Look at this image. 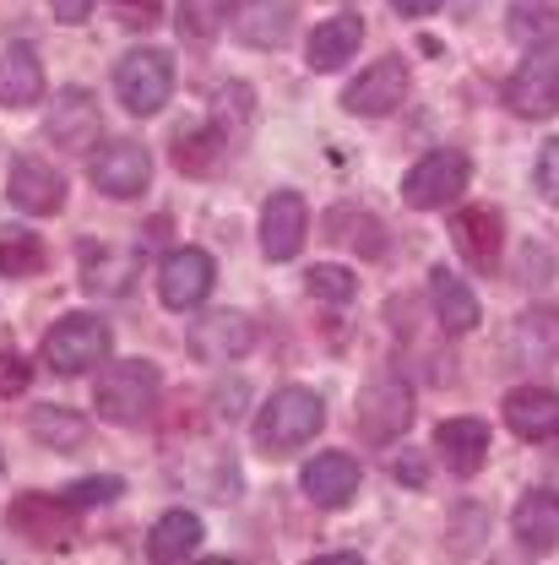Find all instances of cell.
I'll use <instances>...</instances> for the list:
<instances>
[{"label":"cell","mask_w":559,"mask_h":565,"mask_svg":"<svg viewBox=\"0 0 559 565\" xmlns=\"http://www.w3.org/2000/svg\"><path fill=\"white\" fill-rule=\"evenodd\" d=\"M321 424H326V403L310 386H282V392H272V403L256 414V446L272 451V457L299 451V446H310L321 435Z\"/></svg>","instance_id":"1"},{"label":"cell","mask_w":559,"mask_h":565,"mask_svg":"<svg viewBox=\"0 0 559 565\" xmlns=\"http://www.w3.org/2000/svg\"><path fill=\"white\" fill-rule=\"evenodd\" d=\"M158 392H163V375L158 364L147 359H126V364H109L98 375V392H93V408L109 424H141L158 408Z\"/></svg>","instance_id":"2"},{"label":"cell","mask_w":559,"mask_h":565,"mask_svg":"<svg viewBox=\"0 0 559 565\" xmlns=\"http://www.w3.org/2000/svg\"><path fill=\"white\" fill-rule=\"evenodd\" d=\"M505 109L522 120L559 115V44H538L505 82Z\"/></svg>","instance_id":"3"},{"label":"cell","mask_w":559,"mask_h":565,"mask_svg":"<svg viewBox=\"0 0 559 565\" xmlns=\"http://www.w3.org/2000/svg\"><path fill=\"white\" fill-rule=\"evenodd\" d=\"M109 349H115V338H109V327L98 316H66L44 338V364L55 375H87V370H98L109 359Z\"/></svg>","instance_id":"4"},{"label":"cell","mask_w":559,"mask_h":565,"mask_svg":"<svg viewBox=\"0 0 559 565\" xmlns=\"http://www.w3.org/2000/svg\"><path fill=\"white\" fill-rule=\"evenodd\" d=\"M467 174H473L467 152H451V147L423 152L419 163L402 174V196H408V207L434 212V207H445V202H456V196L467 191Z\"/></svg>","instance_id":"5"},{"label":"cell","mask_w":559,"mask_h":565,"mask_svg":"<svg viewBox=\"0 0 559 565\" xmlns=\"http://www.w3.org/2000/svg\"><path fill=\"white\" fill-rule=\"evenodd\" d=\"M115 93L131 115H158L174 93V66L163 50H131L120 66H115Z\"/></svg>","instance_id":"6"},{"label":"cell","mask_w":559,"mask_h":565,"mask_svg":"<svg viewBox=\"0 0 559 565\" xmlns=\"http://www.w3.org/2000/svg\"><path fill=\"white\" fill-rule=\"evenodd\" d=\"M6 522H11V533L28 539L33 550H71V539H76V505H71L66 494H61V500H55V494H22V500L6 511Z\"/></svg>","instance_id":"7"},{"label":"cell","mask_w":559,"mask_h":565,"mask_svg":"<svg viewBox=\"0 0 559 565\" xmlns=\"http://www.w3.org/2000/svg\"><path fill=\"white\" fill-rule=\"evenodd\" d=\"M413 424V392L402 375H375L364 392H358V429L364 440H391Z\"/></svg>","instance_id":"8"},{"label":"cell","mask_w":559,"mask_h":565,"mask_svg":"<svg viewBox=\"0 0 559 565\" xmlns=\"http://www.w3.org/2000/svg\"><path fill=\"white\" fill-rule=\"evenodd\" d=\"M212 282H217L212 256L185 245V250H169V256H163V267H158V299H163L169 310H196L212 294Z\"/></svg>","instance_id":"9"},{"label":"cell","mask_w":559,"mask_h":565,"mask_svg":"<svg viewBox=\"0 0 559 565\" xmlns=\"http://www.w3.org/2000/svg\"><path fill=\"white\" fill-rule=\"evenodd\" d=\"M87 174H93V185H98L104 196L131 202V196L147 191V180H152V158L141 152L137 141H109V147H98V158L87 163Z\"/></svg>","instance_id":"10"},{"label":"cell","mask_w":559,"mask_h":565,"mask_svg":"<svg viewBox=\"0 0 559 565\" xmlns=\"http://www.w3.org/2000/svg\"><path fill=\"white\" fill-rule=\"evenodd\" d=\"M402 98H408V66L397 55H386V61H375L369 71H358V82L343 93L348 115H369V120L402 109Z\"/></svg>","instance_id":"11"},{"label":"cell","mask_w":559,"mask_h":565,"mask_svg":"<svg viewBox=\"0 0 559 565\" xmlns=\"http://www.w3.org/2000/svg\"><path fill=\"white\" fill-rule=\"evenodd\" d=\"M228 17L250 50H282L293 39V0H228Z\"/></svg>","instance_id":"12"},{"label":"cell","mask_w":559,"mask_h":565,"mask_svg":"<svg viewBox=\"0 0 559 565\" xmlns=\"http://www.w3.org/2000/svg\"><path fill=\"white\" fill-rule=\"evenodd\" d=\"M6 191H11V202L28 212V217H55V212L66 207V180L44 158H17Z\"/></svg>","instance_id":"13"},{"label":"cell","mask_w":559,"mask_h":565,"mask_svg":"<svg viewBox=\"0 0 559 565\" xmlns=\"http://www.w3.org/2000/svg\"><path fill=\"white\" fill-rule=\"evenodd\" d=\"M304 228H310V207L299 191H278L267 212H261V250L272 262H293L299 245H304Z\"/></svg>","instance_id":"14"},{"label":"cell","mask_w":559,"mask_h":565,"mask_svg":"<svg viewBox=\"0 0 559 565\" xmlns=\"http://www.w3.org/2000/svg\"><path fill=\"white\" fill-rule=\"evenodd\" d=\"M44 131H50L55 147H71V152L93 147V137H98V98H93L87 87H61V93H55V109H50V120H44Z\"/></svg>","instance_id":"15"},{"label":"cell","mask_w":559,"mask_h":565,"mask_svg":"<svg viewBox=\"0 0 559 565\" xmlns=\"http://www.w3.org/2000/svg\"><path fill=\"white\" fill-rule=\"evenodd\" d=\"M510 527H516V544L527 555L559 550V490H527L510 511Z\"/></svg>","instance_id":"16"},{"label":"cell","mask_w":559,"mask_h":565,"mask_svg":"<svg viewBox=\"0 0 559 565\" xmlns=\"http://www.w3.org/2000/svg\"><path fill=\"white\" fill-rule=\"evenodd\" d=\"M304 494L315 500V505H326V511H337V505H348L353 490H358V462H353L348 451H321V457H310L304 462Z\"/></svg>","instance_id":"17"},{"label":"cell","mask_w":559,"mask_h":565,"mask_svg":"<svg viewBox=\"0 0 559 565\" xmlns=\"http://www.w3.org/2000/svg\"><path fill=\"white\" fill-rule=\"evenodd\" d=\"M505 424L522 440H555L559 435V392L549 386H516L505 397Z\"/></svg>","instance_id":"18"},{"label":"cell","mask_w":559,"mask_h":565,"mask_svg":"<svg viewBox=\"0 0 559 565\" xmlns=\"http://www.w3.org/2000/svg\"><path fill=\"white\" fill-rule=\"evenodd\" d=\"M434 451L445 457L451 473H479L490 462V424L484 419H445L434 429Z\"/></svg>","instance_id":"19"},{"label":"cell","mask_w":559,"mask_h":565,"mask_svg":"<svg viewBox=\"0 0 559 565\" xmlns=\"http://www.w3.org/2000/svg\"><path fill=\"white\" fill-rule=\"evenodd\" d=\"M451 239L467 256V267H479V273L499 267V212L494 207H462L451 217Z\"/></svg>","instance_id":"20"},{"label":"cell","mask_w":559,"mask_h":565,"mask_svg":"<svg viewBox=\"0 0 559 565\" xmlns=\"http://www.w3.org/2000/svg\"><path fill=\"white\" fill-rule=\"evenodd\" d=\"M202 550V516L196 511H163L158 522H152V533H147V555L158 565H174V561H191Z\"/></svg>","instance_id":"21"},{"label":"cell","mask_w":559,"mask_h":565,"mask_svg":"<svg viewBox=\"0 0 559 565\" xmlns=\"http://www.w3.org/2000/svg\"><path fill=\"white\" fill-rule=\"evenodd\" d=\"M364 44V17H332V22H315V33H310V44H304V55H310V66L315 71H337L348 66V55Z\"/></svg>","instance_id":"22"},{"label":"cell","mask_w":559,"mask_h":565,"mask_svg":"<svg viewBox=\"0 0 559 565\" xmlns=\"http://www.w3.org/2000/svg\"><path fill=\"white\" fill-rule=\"evenodd\" d=\"M429 305H434V316H440L445 332H473V327H479V299H473V288L456 278V273H445V267L429 273Z\"/></svg>","instance_id":"23"},{"label":"cell","mask_w":559,"mask_h":565,"mask_svg":"<svg viewBox=\"0 0 559 565\" xmlns=\"http://www.w3.org/2000/svg\"><path fill=\"white\" fill-rule=\"evenodd\" d=\"M39 98H44V66H39V55H33L28 44H11V50L0 55V104L28 109V104H39Z\"/></svg>","instance_id":"24"},{"label":"cell","mask_w":559,"mask_h":565,"mask_svg":"<svg viewBox=\"0 0 559 565\" xmlns=\"http://www.w3.org/2000/svg\"><path fill=\"white\" fill-rule=\"evenodd\" d=\"M191 343H196V353L207 359V364H228V359H239V353L256 343V332H250V321L245 316H207L196 332H191Z\"/></svg>","instance_id":"25"},{"label":"cell","mask_w":559,"mask_h":565,"mask_svg":"<svg viewBox=\"0 0 559 565\" xmlns=\"http://www.w3.org/2000/svg\"><path fill=\"white\" fill-rule=\"evenodd\" d=\"M141 256L137 250H109V245H87L82 250V282L93 288V294H126L131 288V278H137Z\"/></svg>","instance_id":"26"},{"label":"cell","mask_w":559,"mask_h":565,"mask_svg":"<svg viewBox=\"0 0 559 565\" xmlns=\"http://www.w3.org/2000/svg\"><path fill=\"white\" fill-rule=\"evenodd\" d=\"M505 33H510L516 44H527V50L555 44V6H549V0H510Z\"/></svg>","instance_id":"27"},{"label":"cell","mask_w":559,"mask_h":565,"mask_svg":"<svg viewBox=\"0 0 559 565\" xmlns=\"http://www.w3.org/2000/svg\"><path fill=\"white\" fill-rule=\"evenodd\" d=\"M217 152H223V131H212V126L174 131V163H180L185 174H212V169H217Z\"/></svg>","instance_id":"28"},{"label":"cell","mask_w":559,"mask_h":565,"mask_svg":"<svg viewBox=\"0 0 559 565\" xmlns=\"http://www.w3.org/2000/svg\"><path fill=\"white\" fill-rule=\"evenodd\" d=\"M44 267V239L28 234V228H0V273L6 278H33Z\"/></svg>","instance_id":"29"},{"label":"cell","mask_w":559,"mask_h":565,"mask_svg":"<svg viewBox=\"0 0 559 565\" xmlns=\"http://www.w3.org/2000/svg\"><path fill=\"white\" fill-rule=\"evenodd\" d=\"M223 17H228V0H180L174 6V28L191 44H212L217 28H223Z\"/></svg>","instance_id":"30"},{"label":"cell","mask_w":559,"mask_h":565,"mask_svg":"<svg viewBox=\"0 0 559 565\" xmlns=\"http://www.w3.org/2000/svg\"><path fill=\"white\" fill-rule=\"evenodd\" d=\"M516 338H522V353L533 359H549L559 349V310H533L516 321Z\"/></svg>","instance_id":"31"},{"label":"cell","mask_w":559,"mask_h":565,"mask_svg":"<svg viewBox=\"0 0 559 565\" xmlns=\"http://www.w3.org/2000/svg\"><path fill=\"white\" fill-rule=\"evenodd\" d=\"M33 435H39L44 446H76V440L87 435V424L76 419L71 408H39V414H33Z\"/></svg>","instance_id":"32"},{"label":"cell","mask_w":559,"mask_h":565,"mask_svg":"<svg viewBox=\"0 0 559 565\" xmlns=\"http://www.w3.org/2000/svg\"><path fill=\"white\" fill-rule=\"evenodd\" d=\"M304 282H310V294H315V299H326V305H348L353 294H358L348 267H332V262H326V267H310Z\"/></svg>","instance_id":"33"},{"label":"cell","mask_w":559,"mask_h":565,"mask_svg":"<svg viewBox=\"0 0 559 565\" xmlns=\"http://www.w3.org/2000/svg\"><path fill=\"white\" fill-rule=\"evenodd\" d=\"M332 234H348L343 245L353 250H364V256H380V228L369 223V217H353V212H332V223H326Z\"/></svg>","instance_id":"34"},{"label":"cell","mask_w":559,"mask_h":565,"mask_svg":"<svg viewBox=\"0 0 559 565\" xmlns=\"http://www.w3.org/2000/svg\"><path fill=\"white\" fill-rule=\"evenodd\" d=\"M120 490H126V484H120L115 473H98V479H76V484L66 490V500L76 505V511H93V505H109V500H120Z\"/></svg>","instance_id":"35"},{"label":"cell","mask_w":559,"mask_h":565,"mask_svg":"<svg viewBox=\"0 0 559 565\" xmlns=\"http://www.w3.org/2000/svg\"><path fill=\"white\" fill-rule=\"evenodd\" d=\"M33 386V370H28V359H17V353H0V397H22Z\"/></svg>","instance_id":"36"},{"label":"cell","mask_w":559,"mask_h":565,"mask_svg":"<svg viewBox=\"0 0 559 565\" xmlns=\"http://www.w3.org/2000/svg\"><path fill=\"white\" fill-rule=\"evenodd\" d=\"M533 180H538V191H544V202H559V137L538 152V169H533Z\"/></svg>","instance_id":"37"},{"label":"cell","mask_w":559,"mask_h":565,"mask_svg":"<svg viewBox=\"0 0 559 565\" xmlns=\"http://www.w3.org/2000/svg\"><path fill=\"white\" fill-rule=\"evenodd\" d=\"M115 11H120L126 28H152L158 11H163V0H115Z\"/></svg>","instance_id":"38"},{"label":"cell","mask_w":559,"mask_h":565,"mask_svg":"<svg viewBox=\"0 0 559 565\" xmlns=\"http://www.w3.org/2000/svg\"><path fill=\"white\" fill-rule=\"evenodd\" d=\"M397 479H402V484H413V490L429 479V473H423V462H419V451H402V457H397Z\"/></svg>","instance_id":"39"},{"label":"cell","mask_w":559,"mask_h":565,"mask_svg":"<svg viewBox=\"0 0 559 565\" xmlns=\"http://www.w3.org/2000/svg\"><path fill=\"white\" fill-rule=\"evenodd\" d=\"M50 6L61 22H87V11H93V0H50Z\"/></svg>","instance_id":"40"},{"label":"cell","mask_w":559,"mask_h":565,"mask_svg":"<svg viewBox=\"0 0 559 565\" xmlns=\"http://www.w3.org/2000/svg\"><path fill=\"white\" fill-rule=\"evenodd\" d=\"M391 6H397L402 17H429V11H434L440 0H391Z\"/></svg>","instance_id":"41"},{"label":"cell","mask_w":559,"mask_h":565,"mask_svg":"<svg viewBox=\"0 0 559 565\" xmlns=\"http://www.w3.org/2000/svg\"><path fill=\"white\" fill-rule=\"evenodd\" d=\"M555 479H559V462H555Z\"/></svg>","instance_id":"42"}]
</instances>
